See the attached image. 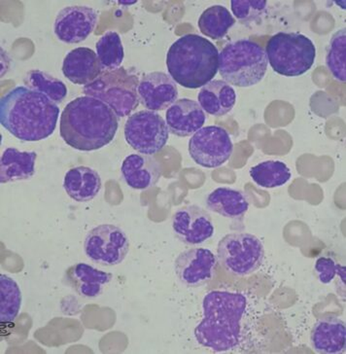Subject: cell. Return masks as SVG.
<instances>
[{
	"label": "cell",
	"mask_w": 346,
	"mask_h": 354,
	"mask_svg": "<svg viewBox=\"0 0 346 354\" xmlns=\"http://www.w3.org/2000/svg\"><path fill=\"white\" fill-rule=\"evenodd\" d=\"M122 177L128 187L145 190L154 187L162 176V167L155 158L144 154H131L124 160Z\"/></svg>",
	"instance_id": "cell-17"
},
{
	"label": "cell",
	"mask_w": 346,
	"mask_h": 354,
	"mask_svg": "<svg viewBox=\"0 0 346 354\" xmlns=\"http://www.w3.org/2000/svg\"><path fill=\"white\" fill-rule=\"evenodd\" d=\"M0 322L13 323L20 313L21 292L19 284L6 274L0 276Z\"/></svg>",
	"instance_id": "cell-28"
},
{
	"label": "cell",
	"mask_w": 346,
	"mask_h": 354,
	"mask_svg": "<svg viewBox=\"0 0 346 354\" xmlns=\"http://www.w3.org/2000/svg\"><path fill=\"white\" fill-rule=\"evenodd\" d=\"M25 83L26 87L46 95L56 104H61L68 95V88L63 81L37 69L26 73Z\"/></svg>",
	"instance_id": "cell-27"
},
{
	"label": "cell",
	"mask_w": 346,
	"mask_h": 354,
	"mask_svg": "<svg viewBox=\"0 0 346 354\" xmlns=\"http://www.w3.org/2000/svg\"><path fill=\"white\" fill-rule=\"evenodd\" d=\"M99 12L88 6H68L61 9L54 24V32L59 41L77 44L85 41L94 32Z\"/></svg>",
	"instance_id": "cell-12"
},
{
	"label": "cell",
	"mask_w": 346,
	"mask_h": 354,
	"mask_svg": "<svg viewBox=\"0 0 346 354\" xmlns=\"http://www.w3.org/2000/svg\"><path fill=\"white\" fill-rule=\"evenodd\" d=\"M231 7L236 20L243 25H250L261 20L268 9V2L264 0H233Z\"/></svg>",
	"instance_id": "cell-31"
},
{
	"label": "cell",
	"mask_w": 346,
	"mask_h": 354,
	"mask_svg": "<svg viewBox=\"0 0 346 354\" xmlns=\"http://www.w3.org/2000/svg\"><path fill=\"white\" fill-rule=\"evenodd\" d=\"M236 90L224 80H212L200 91L198 100L204 112L221 117L230 113L236 104Z\"/></svg>",
	"instance_id": "cell-21"
},
{
	"label": "cell",
	"mask_w": 346,
	"mask_h": 354,
	"mask_svg": "<svg viewBox=\"0 0 346 354\" xmlns=\"http://www.w3.org/2000/svg\"><path fill=\"white\" fill-rule=\"evenodd\" d=\"M84 250L93 262L116 266L121 264L128 255L130 241L125 232L115 225H99L86 236Z\"/></svg>",
	"instance_id": "cell-10"
},
{
	"label": "cell",
	"mask_w": 346,
	"mask_h": 354,
	"mask_svg": "<svg viewBox=\"0 0 346 354\" xmlns=\"http://www.w3.org/2000/svg\"><path fill=\"white\" fill-rule=\"evenodd\" d=\"M250 176L262 188H278L292 178L290 167L281 161H265L251 167Z\"/></svg>",
	"instance_id": "cell-26"
},
{
	"label": "cell",
	"mask_w": 346,
	"mask_h": 354,
	"mask_svg": "<svg viewBox=\"0 0 346 354\" xmlns=\"http://www.w3.org/2000/svg\"><path fill=\"white\" fill-rule=\"evenodd\" d=\"M267 57L279 75L298 77L314 66L316 48L307 35L299 32H278L269 38Z\"/></svg>",
	"instance_id": "cell-6"
},
{
	"label": "cell",
	"mask_w": 346,
	"mask_h": 354,
	"mask_svg": "<svg viewBox=\"0 0 346 354\" xmlns=\"http://www.w3.org/2000/svg\"><path fill=\"white\" fill-rule=\"evenodd\" d=\"M315 272L319 281L323 284L331 283L336 276L345 286V266L338 264L330 257H321L315 263Z\"/></svg>",
	"instance_id": "cell-32"
},
{
	"label": "cell",
	"mask_w": 346,
	"mask_h": 354,
	"mask_svg": "<svg viewBox=\"0 0 346 354\" xmlns=\"http://www.w3.org/2000/svg\"><path fill=\"white\" fill-rule=\"evenodd\" d=\"M206 207L210 212L225 218H242L249 209V202L242 191L228 187L217 188L206 198Z\"/></svg>",
	"instance_id": "cell-24"
},
{
	"label": "cell",
	"mask_w": 346,
	"mask_h": 354,
	"mask_svg": "<svg viewBox=\"0 0 346 354\" xmlns=\"http://www.w3.org/2000/svg\"><path fill=\"white\" fill-rule=\"evenodd\" d=\"M173 228L186 245H202L214 234V225L206 210L199 205L180 207L173 217Z\"/></svg>",
	"instance_id": "cell-14"
},
{
	"label": "cell",
	"mask_w": 346,
	"mask_h": 354,
	"mask_svg": "<svg viewBox=\"0 0 346 354\" xmlns=\"http://www.w3.org/2000/svg\"><path fill=\"white\" fill-rule=\"evenodd\" d=\"M233 145L228 131L219 126L200 129L189 141V154L195 164L215 169L223 166L233 155Z\"/></svg>",
	"instance_id": "cell-11"
},
{
	"label": "cell",
	"mask_w": 346,
	"mask_h": 354,
	"mask_svg": "<svg viewBox=\"0 0 346 354\" xmlns=\"http://www.w3.org/2000/svg\"><path fill=\"white\" fill-rule=\"evenodd\" d=\"M247 308V297L242 293L209 292L202 302L204 318L195 329L198 343L217 353L235 348L240 344Z\"/></svg>",
	"instance_id": "cell-3"
},
{
	"label": "cell",
	"mask_w": 346,
	"mask_h": 354,
	"mask_svg": "<svg viewBox=\"0 0 346 354\" xmlns=\"http://www.w3.org/2000/svg\"><path fill=\"white\" fill-rule=\"evenodd\" d=\"M310 341L316 353H343L346 344L345 322L336 317L321 318L315 323Z\"/></svg>",
	"instance_id": "cell-19"
},
{
	"label": "cell",
	"mask_w": 346,
	"mask_h": 354,
	"mask_svg": "<svg viewBox=\"0 0 346 354\" xmlns=\"http://www.w3.org/2000/svg\"><path fill=\"white\" fill-rule=\"evenodd\" d=\"M64 188L69 197L78 203L94 200L102 188L99 172L89 167L69 169L64 179Z\"/></svg>",
	"instance_id": "cell-22"
},
{
	"label": "cell",
	"mask_w": 346,
	"mask_h": 354,
	"mask_svg": "<svg viewBox=\"0 0 346 354\" xmlns=\"http://www.w3.org/2000/svg\"><path fill=\"white\" fill-rule=\"evenodd\" d=\"M346 30L336 32L331 37L326 55V66L338 82H346Z\"/></svg>",
	"instance_id": "cell-30"
},
{
	"label": "cell",
	"mask_w": 346,
	"mask_h": 354,
	"mask_svg": "<svg viewBox=\"0 0 346 354\" xmlns=\"http://www.w3.org/2000/svg\"><path fill=\"white\" fill-rule=\"evenodd\" d=\"M200 32L213 40L222 39L235 26L236 19L223 6H213L205 9L199 19Z\"/></svg>",
	"instance_id": "cell-25"
},
{
	"label": "cell",
	"mask_w": 346,
	"mask_h": 354,
	"mask_svg": "<svg viewBox=\"0 0 346 354\" xmlns=\"http://www.w3.org/2000/svg\"><path fill=\"white\" fill-rule=\"evenodd\" d=\"M118 117L102 100L79 97L64 107L59 121V133L66 145L80 151H95L115 138Z\"/></svg>",
	"instance_id": "cell-2"
},
{
	"label": "cell",
	"mask_w": 346,
	"mask_h": 354,
	"mask_svg": "<svg viewBox=\"0 0 346 354\" xmlns=\"http://www.w3.org/2000/svg\"><path fill=\"white\" fill-rule=\"evenodd\" d=\"M126 143L140 154H157L166 145L169 130L161 115L142 110L131 115L125 124Z\"/></svg>",
	"instance_id": "cell-9"
},
{
	"label": "cell",
	"mask_w": 346,
	"mask_h": 354,
	"mask_svg": "<svg viewBox=\"0 0 346 354\" xmlns=\"http://www.w3.org/2000/svg\"><path fill=\"white\" fill-rule=\"evenodd\" d=\"M64 77L75 85H89L102 73L97 53L90 48L80 47L71 50L63 63Z\"/></svg>",
	"instance_id": "cell-18"
},
{
	"label": "cell",
	"mask_w": 346,
	"mask_h": 354,
	"mask_svg": "<svg viewBox=\"0 0 346 354\" xmlns=\"http://www.w3.org/2000/svg\"><path fill=\"white\" fill-rule=\"evenodd\" d=\"M268 66L265 48L250 39L230 43L219 55V73L222 78L236 87L257 85L266 75Z\"/></svg>",
	"instance_id": "cell-5"
},
{
	"label": "cell",
	"mask_w": 346,
	"mask_h": 354,
	"mask_svg": "<svg viewBox=\"0 0 346 354\" xmlns=\"http://www.w3.org/2000/svg\"><path fill=\"white\" fill-rule=\"evenodd\" d=\"M206 115L199 102L190 99H181L166 110V122L169 133L186 138L194 135L204 128Z\"/></svg>",
	"instance_id": "cell-16"
},
{
	"label": "cell",
	"mask_w": 346,
	"mask_h": 354,
	"mask_svg": "<svg viewBox=\"0 0 346 354\" xmlns=\"http://www.w3.org/2000/svg\"><path fill=\"white\" fill-rule=\"evenodd\" d=\"M112 277L109 272L100 271L85 263L71 266L66 274L69 286L73 287L81 297L88 299L99 297Z\"/></svg>",
	"instance_id": "cell-20"
},
{
	"label": "cell",
	"mask_w": 346,
	"mask_h": 354,
	"mask_svg": "<svg viewBox=\"0 0 346 354\" xmlns=\"http://www.w3.org/2000/svg\"><path fill=\"white\" fill-rule=\"evenodd\" d=\"M138 97L148 110L164 111L177 100V85L169 74L161 71L150 73L140 82Z\"/></svg>",
	"instance_id": "cell-15"
},
{
	"label": "cell",
	"mask_w": 346,
	"mask_h": 354,
	"mask_svg": "<svg viewBox=\"0 0 346 354\" xmlns=\"http://www.w3.org/2000/svg\"><path fill=\"white\" fill-rule=\"evenodd\" d=\"M140 80L135 74L120 68L113 71H102L94 82L84 86L83 93L88 97L102 100L117 115H131L140 104Z\"/></svg>",
	"instance_id": "cell-7"
},
{
	"label": "cell",
	"mask_w": 346,
	"mask_h": 354,
	"mask_svg": "<svg viewBox=\"0 0 346 354\" xmlns=\"http://www.w3.org/2000/svg\"><path fill=\"white\" fill-rule=\"evenodd\" d=\"M102 71H113L121 68L124 61L123 43L119 33L107 32L95 45Z\"/></svg>",
	"instance_id": "cell-29"
},
{
	"label": "cell",
	"mask_w": 346,
	"mask_h": 354,
	"mask_svg": "<svg viewBox=\"0 0 346 354\" xmlns=\"http://www.w3.org/2000/svg\"><path fill=\"white\" fill-rule=\"evenodd\" d=\"M35 152L20 151L16 148H7L0 161V183L26 180L35 174Z\"/></svg>",
	"instance_id": "cell-23"
},
{
	"label": "cell",
	"mask_w": 346,
	"mask_h": 354,
	"mask_svg": "<svg viewBox=\"0 0 346 354\" xmlns=\"http://www.w3.org/2000/svg\"><path fill=\"white\" fill-rule=\"evenodd\" d=\"M217 255L222 267L236 277H247L261 268L265 258L262 241L254 234H227L218 243Z\"/></svg>",
	"instance_id": "cell-8"
},
{
	"label": "cell",
	"mask_w": 346,
	"mask_h": 354,
	"mask_svg": "<svg viewBox=\"0 0 346 354\" xmlns=\"http://www.w3.org/2000/svg\"><path fill=\"white\" fill-rule=\"evenodd\" d=\"M58 104L26 86L12 88L1 97L0 123L11 135L23 141L46 140L56 130Z\"/></svg>",
	"instance_id": "cell-1"
},
{
	"label": "cell",
	"mask_w": 346,
	"mask_h": 354,
	"mask_svg": "<svg viewBox=\"0 0 346 354\" xmlns=\"http://www.w3.org/2000/svg\"><path fill=\"white\" fill-rule=\"evenodd\" d=\"M217 259L206 248H191L176 258V276L184 286L197 288L209 283L215 274Z\"/></svg>",
	"instance_id": "cell-13"
},
{
	"label": "cell",
	"mask_w": 346,
	"mask_h": 354,
	"mask_svg": "<svg viewBox=\"0 0 346 354\" xmlns=\"http://www.w3.org/2000/svg\"><path fill=\"white\" fill-rule=\"evenodd\" d=\"M215 45L198 35H185L169 48L166 66L176 84L187 88L204 87L219 71Z\"/></svg>",
	"instance_id": "cell-4"
}]
</instances>
